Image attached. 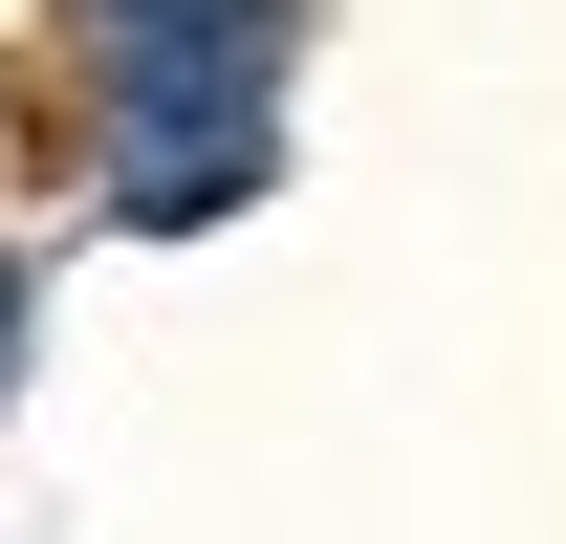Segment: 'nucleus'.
I'll list each match as a JSON object with an SVG mask.
<instances>
[]
</instances>
